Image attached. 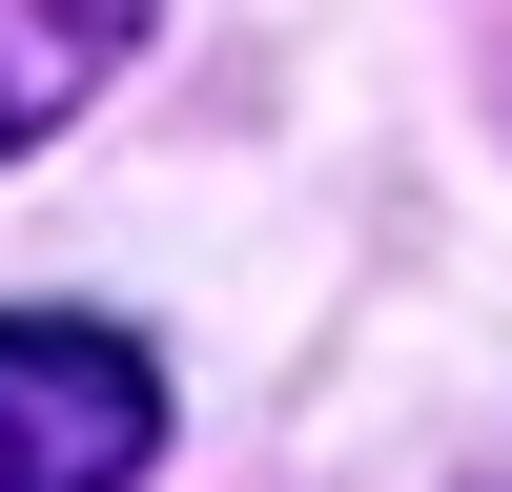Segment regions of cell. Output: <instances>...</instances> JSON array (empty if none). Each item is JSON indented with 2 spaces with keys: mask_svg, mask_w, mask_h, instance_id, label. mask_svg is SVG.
<instances>
[{
  "mask_svg": "<svg viewBox=\"0 0 512 492\" xmlns=\"http://www.w3.org/2000/svg\"><path fill=\"white\" fill-rule=\"evenodd\" d=\"M144 451H164V369L123 328L0 308V492H144Z\"/></svg>",
  "mask_w": 512,
  "mask_h": 492,
  "instance_id": "6da1fadb",
  "label": "cell"
},
{
  "mask_svg": "<svg viewBox=\"0 0 512 492\" xmlns=\"http://www.w3.org/2000/svg\"><path fill=\"white\" fill-rule=\"evenodd\" d=\"M123 41H144V0H0V164H21L41 123L123 62Z\"/></svg>",
  "mask_w": 512,
  "mask_h": 492,
  "instance_id": "7a4b0ae2",
  "label": "cell"
}]
</instances>
